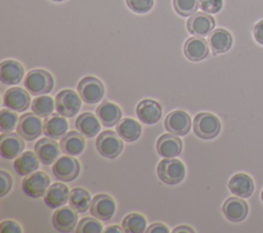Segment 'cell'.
<instances>
[{
  "instance_id": "6da1fadb",
  "label": "cell",
  "mask_w": 263,
  "mask_h": 233,
  "mask_svg": "<svg viewBox=\"0 0 263 233\" xmlns=\"http://www.w3.org/2000/svg\"><path fill=\"white\" fill-rule=\"evenodd\" d=\"M25 88L33 95L48 93L53 88L51 74L42 69H34L28 72L24 80Z\"/></svg>"
},
{
  "instance_id": "7a4b0ae2",
  "label": "cell",
  "mask_w": 263,
  "mask_h": 233,
  "mask_svg": "<svg viewBox=\"0 0 263 233\" xmlns=\"http://www.w3.org/2000/svg\"><path fill=\"white\" fill-rule=\"evenodd\" d=\"M157 176L161 182L167 185H177L184 180L185 166L183 162L175 158H164L157 165Z\"/></svg>"
},
{
  "instance_id": "3957f363",
  "label": "cell",
  "mask_w": 263,
  "mask_h": 233,
  "mask_svg": "<svg viewBox=\"0 0 263 233\" xmlns=\"http://www.w3.org/2000/svg\"><path fill=\"white\" fill-rule=\"evenodd\" d=\"M221 130V123L217 116L209 112H201L194 117L193 131L203 140H212L216 138Z\"/></svg>"
},
{
  "instance_id": "277c9868",
  "label": "cell",
  "mask_w": 263,
  "mask_h": 233,
  "mask_svg": "<svg viewBox=\"0 0 263 233\" xmlns=\"http://www.w3.org/2000/svg\"><path fill=\"white\" fill-rule=\"evenodd\" d=\"M96 148L98 152L106 158H116L123 149V143L114 131L106 130L99 134L96 140Z\"/></svg>"
},
{
  "instance_id": "5b68a950",
  "label": "cell",
  "mask_w": 263,
  "mask_h": 233,
  "mask_svg": "<svg viewBox=\"0 0 263 233\" xmlns=\"http://www.w3.org/2000/svg\"><path fill=\"white\" fill-rule=\"evenodd\" d=\"M81 100L86 104H97L104 96L105 88L101 80L92 76L82 78L77 85Z\"/></svg>"
},
{
  "instance_id": "8992f818",
  "label": "cell",
  "mask_w": 263,
  "mask_h": 233,
  "mask_svg": "<svg viewBox=\"0 0 263 233\" xmlns=\"http://www.w3.org/2000/svg\"><path fill=\"white\" fill-rule=\"evenodd\" d=\"M54 105L60 115L70 118L78 113L81 107V98L74 90L64 89L55 95Z\"/></svg>"
},
{
  "instance_id": "52a82bcc",
  "label": "cell",
  "mask_w": 263,
  "mask_h": 233,
  "mask_svg": "<svg viewBox=\"0 0 263 233\" xmlns=\"http://www.w3.org/2000/svg\"><path fill=\"white\" fill-rule=\"evenodd\" d=\"M16 130L24 140L33 141L43 131V124L39 116L34 112L25 113L20 117Z\"/></svg>"
},
{
  "instance_id": "ba28073f",
  "label": "cell",
  "mask_w": 263,
  "mask_h": 233,
  "mask_svg": "<svg viewBox=\"0 0 263 233\" xmlns=\"http://www.w3.org/2000/svg\"><path fill=\"white\" fill-rule=\"evenodd\" d=\"M50 184L49 177L43 171H34L22 182V188L29 197L37 198L45 194Z\"/></svg>"
},
{
  "instance_id": "9c48e42d",
  "label": "cell",
  "mask_w": 263,
  "mask_h": 233,
  "mask_svg": "<svg viewBox=\"0 0 263 233\" xmlns=\"http://www.w3.org/2000/svg\"><path fill=\"white\" fill-rule=\"evenodd\" d=\"M80 171V164L77 159L72 156H62L52 165L54 177L63 182H72Z\"/></svg>"
},
{
  "instance_id": "30bf717a",
  "label": "cell",
  "mask_w": 263,
  "mask_h": 233,
  "mask_svg": "<svg viewBox=\"0 0 263 233\" xmlns=\"http://www.w3.org/2000/svg\"><path fill=\"white\" fill-rule=\"evenodd\" d=\"M25 149L24 139L14 132H3L0 137V153L5 159H14Z\"/></svg>"
},
{
  "instance_id": "8fae6325",
  "label": "cell",
  "mask_w": 263,
  "mask_h": 233,
  "mask_svg": "<svg viewBox=\"0 0 263 233\" xmlns=\"http://www.w3.org/2000/svg\"><path fill=\"white\" fill-rule=\"evenodd\" d=\"M186 27L192 35L203 37L214 30L215 20L206 12H195L187 20Z\"/></svg>"
},
{
  "instance_id": "7c38bea8",
  "label": "cell",
  "mask_w": 263,
  "mask_h": 233,
  "mask_svg": "<svg viewBox=\"0 0 263 233\" xmlns=\"http://www.w3.org/2000/svg\"><path fill=\"white\" fill-rule=\"evenodd\" d=\"M116 210L114 199L108 194L96 195L90 204V213L98 220H110Z\"/></svg>"
},
{
  "instance_id": "4fadbf2b",
  "label": "cell",
  "mask_w": 263,
  "mask_h": 233,
  "mask_svg": "<svg viewBox=\"0 0 263 233\" xmlns=\"http://www.w3.org/2000/svg\"><path fill=\"white\" fill-rule=\"evenodd\" d=\"M164 126L165 129L173 134L185 135L191 128V119L186 112L176 110L168 113L164 121Z\"/></svg>"
},
{
  "instance_id": "5bb4252c",
  "label": "cell",
  "mask_w": 263,
  "mask_h": 233,
  "mask_svg": "<svg viewBox=\"0 0 263 233\" xmlns=\"http://www.w3.org/2000/svg\"><path fill=\"white\" fill-rule=\"evenodd\" d=\"M3 104L15 112H24L31 104L28 91L22 87L8 88L3 95Z\"/></svg>"
},
{
  "instance_id": "9a60e30c",
  "label": "cell",
  "mask_w": 263,
  "mask_h": 233,
  "mask_svg": "<svg viewBox=\"0 0 263 233\" xmlns=\"http://www.w3.org/2000/svg\"><path fill=\"white\" fill-rule=\"evenodd\" d=\"M136 113L140 121L151 125L157 123L160 120L162 115V108L158 102L146 99L138 104Z\"/></svg>"
},
{
  "instance_id": "2e32d148",
  "label": "cell",
  "mask_w": 263,
  "mask_h": 233,
  "mask_svg": "<svg viewBox=\"0 0 263 233\" xmlns=\"http://www.w3.org/2000/svg\"><path fill=\"white\" fill-rule=\"evenodd\" d=\"M52 225L60 232H72L76 227L78 215L71 206H64L52 215Z\"/></svg>"
},
{
  "instance_id": "e0dca14e",
  "label": "cell",
  "mask_w": 263,
  "mask_h": 233,
  "mask_svg": "<svg viewBox=\"0 0 263 233\" xmlns=\"http://www.w3.org/2000/svg\"><path fill=\"white\" fill-rule=\"evenodd\" d=\"M60 148L53 139L43 138L35 144V154L42 164L49 165L59 157Z\"/></svg>"
},
{
  "instance_id": "ac0fdd59",
  "label": "cell",
  "mask_w": 263,
  "mask_h": 233,
  "mask_svg": "<svg viewBox=\"0 0 263 233\" xmlns=\"http://www.w3.org/2000/svg\"><path fill=\"white\" fill-rule=\"evenodd\" d=\"M156 149L158 154L163 158H174L180 155L183 149V143L180 138L173 133H164L159 137Z\"/></svg>"
},
{
  "instance_id": "d6986e66",
  "label": "cell",
  "mask_w": 263,
  "mask_h": 233,
  "mask_svg": "<svg viewBox=\"0 0 263 233\" xmlns=\"http://www.w3.org/2000/svg\"><path fill=\"white\" fill-rule=\"evenodd\" d=\"M223 213L227 220L233 223L243 221L249 211L248 204L240 197H230L223 204Z\"/></svg>"
},
{
  "instance_id": "ffe728a7",
  "label": "cell",
  "mask_w": 263,
  "mask_h": 233,
  "mask_svg": "<svg viewBox=\"0 0 263 233\" xmlns=\"http://www.w3.org/2000/svg\"><path fill=\"white\" fill-rule=\"evenodd\" d=\"M68 129V122L66 118L59 113H52L45 117L43 121V133L50 139H62Z\"/></svg>"
},
{
  "instance_id": "44dd1931",
  "label": "cell",
  "mask_w": 263,
  "mask_h": 233,
  "mask_svg": "<svg viewBox=\"0 0 263 233\" xmlns=\"http://www.w3.org/2000/svg\"><path fill=\"white\" fill-rule=\"evenodd\" d=\"M209 43L201 37H190L185 41L184 54L191 62H199L209 55Z\"/></svg>"
},
{
  "instance_id": "7402d4cb",
  "label": "cell",
  "mask_w": 263,
  "mask_h": 233,
  "mask_svg": "<svg viewBox=\"0 0 263 233\" xmlns=\"http://www.w3.org/2000/svg\"><path fill=\"white\" fill-rule=\"evenodd\" d=\"M230 192L240 198H248L254 192V182L252 178L243 172L235 173L228 182Z\"/></svg>"
},
{
  "instance_id": "603a6c76",
  "label": "cell",
  "mask_w": 263,
  "mask_h": 233,
  "mask_svg": "<svg viewBox=\"0 0 263 233\" xmlns=\"http://www.w3.org/2000/svg\"><path fill=\"white\" fill-rule=\"evenodd\" d=\"M24 77V67L14 60H5L0 64V80L3 84L18 83Z\"/></svg>"
},
{
  "instance_id": "cb8c5ba5",
  "label": "cell",
  "mask_w": 263,
  "mask_h": 233,
  "mask_svg": "<svg viewBox=\"0 0 263 233\" xmlns=\"http://www.w3.org/2000/svg\"><path fill=\"white\" fill-rule=\"evenodd\" d=\"M232 42L233 40L231 34L225 29L218 28L209 34L208 43L214 54L228 51L232 46Z\"/></svg>"
},
{
  "instance_id": "d4e9b609",
  "label": "cell",
  "mask_w": 263,
  "mask_h": 233,
  "mask_svg": "<svg viewBox=\"0 0 263 233\" xmlns=\"http://www.w3.org/2000/svg\"><path fill=\"white\" fill-rule=\"evenodd\" d=\"M69 189L62 183H54L48 187L44 194V203L50 208H58L69 201Z\"/></svg>"
},
{
  "instance_id": "484cf974",
  "label": "cell",
  "mask_w": 263,
  "mask_h": 233,
  "mask_svg": "<svg viewBox=\"0 0 263 233\" xmlns=\"http://www.w3.org/2000/svg\"><path fill=\"white\" fill-rule=\"evenodd\" d=\"M60 147L64 154L77 156L81 154L85 148L84 137L80 132L74 130L69 131L61 139Z\"/></svg>"
},
{
  "instance_id": "4316f807",
  "label": "cell",
  "mask_w": 263,
  "mask_h": 233,
  "mask_svg": "<svg viewBox=\"0 0 263 233\" xmlns=\"http://www.w3.org/2000/svg\"><path fill=\"white\" fill-rule=\"evenodd\" d=\"M97 116L101 123L106 127L114 126L121 119L122 113L120 108L110 102L104 101L99 107L96 109Z\"/></svg>"
},
{
  "instance_id": "83f0119b",
  "label": "cell",
  "mask_w": 263,
  "mask_h": 233,
  "mask_svg": "<svg viewBox=\"0 0 263 233\" xmlns=\"http://www.w3.org/2000/svg\"><path fill=\"white\" fill-rule=\"evenodd\" d=\"M76 129L84 137V138H93L98 134L101 129L100 122L98 118L90 112H84L80 114L75 122Z\"/></svg>"
},
{
  "instance_id": "f1b7e54d",
  "label": "cell",
  "mask_w": 263,
  "mask_h": 233,
  "mask_svg": "<svg viewBox=\"0 0 263 233\" xmlns=\"http://www.w3.org/2000/svg\"><path fill=\"white\" fill-rule=\"evenodd\" d=\"M116 131L123 141L132 143L140 138L142 133V127L138 121L132 118H123L118 122Z\"/></svg>"
},
{
  "instance_id": "f546056e",
  "label": "cell",
  "mask_w": 263,
  "mask_h": 233,
  "mask_svg": "<svg viewBox=\"0 0 263 233\" xmlns=\"http://www.w3.org/2000/svg\"><path fill=\"white\" fill-rule=\"evenodd\" d=\"M39 159L32 151L22 153L13 162V167L20 176H28L39 167Z\"/></svg>"
},
{
  "instance_id": "4dcf8cb0",
  "label": "cell",
  "mask_w": 263,
  "mask_h": 233,
  "mask_svg": "<svg viewBox=\"0 0 263 233\" xmlns=\"http://www.w3.org/2000/svg\"><path fill=\"white\" fill-rule=\"evenodd\" d=\"M69 204L73 209L78 212L86 211L91 204L88 191L83 188H73L70 191Z\"/></svg>"
},
{
  "instance_id": "1f68e13d",
  "label": "cell",
  "mask_w": 263,
  "mask_h": 233,
  "mask_svg": "<svg viewBox=\"0 0 263 233\" xmlns=\"http://www.w3.org/2000/svg\"><path fill=\"white\" fill-rule=\"evenodd\" d=\"M122 228L126 233H143L147 229V221L140 213H129L123 219Z\"/></svg>"
},
{
  "instance_id": "d6a6232c",
  "label": "cell",
  "mask_w": 263,
  "mask_h": 233,
  "mask_svg": "<svg viewBox=\"0 0 263 233\" xmlns=\"http://www.w3.org/2000/svg\"><path fill=\"white\" fill-rule=\"evenodd\" d=\"M54 103L51 96L41 95L37 96L32 102V111L39 117H47L52 114Z\"/></svg>"
},
{
  "instance_id": "836d02e7",
  "label": "cell",
  "mask_w": 263,
  "mask_h": 233,
  "mask_svg": "<svg viewBox=\"0 0 263 233\" xmlns=\"http://www.w3.org/2000/svg\"><path fill=\"white\" fill-rule=\"evenodd\" d=\"M18 117L13 110L10 109H2L0 111V129L2 132H11L17 121Z\"/></svg>"
},
{
  "instance_id": "e575fe53",
  "label": "cell",
  "mask_w": 263,
  "mask_h": 233,
  "mask_svg": "<svg viewBox=\"0 0 263 233\" xmlns=\"http://www.w3.org/2000/svg\"><path fill=\"white\" fill-rule=\"evenodd\" d=\"M176 12L182 16H190L199 7L198 0H173Z\"/></svg>"
},
{
  "instance_id": "d590c367",
  "label": "cell",
  "mask_w": 263,
  "mask_h": 233,
  "mask_svg": "<svg viewBox=\"0 0 263 233\" xmlns=\"http://www.w3.org/2000/svg\"><path fill=\"white\" fill-rule=\"evenodd\" d=\"M102 231V224L91 218H83L76 228L77 233H101Z\"/></svg>"
},
{
  "instance_id": "8d00e7d4",
  "label": "cell",
  "mask_w": 263,
  "mask_h": 233,
  "mask_svg": "<svg viewBox=\"0 0 263 233\" xmlns=\"http://www.w3.org/2000/svg\"><path fill=\"white\" fill-rule=\"evenodd\" d=\"M127 7L136 13H147L151 10L154 0H125Z\"/></svg>"
},
{
  "instance_id": "74e56055",
  "label": "cell",
  "mask_w": 263,
  "mask_h": 233,
  "mask_svg": "<svg viewBox=\"0 0 263 233\" xmlns=\"http://www.w3.org/2000/svg\"><path fill=\"white\" fill-rule=\"evenodd\" d=\"M199 8L210 14L218 13L223 7V0H198Z\"/></svg>"
},
{
  "instance_id": "f35d334b",
  "label": "cell",
  "mask_w": 263,
  "mask_h": 233,
  "mask_svg": "<svg viewBox=\"0 0 263 233\" xmlns=\"http://www.w3.org/2000/svg\"><path fill=\"white\" fill-rule=\"evenodd\" d=\"M12 187V178L5 170L0 171V196H5Z\"/></svg>"
},
{
  "instance_id": "ab89813d",
  "label": "cell",
  "mask_w": 263,
  "mask_h": 233,
  "mask_svg": "<svg viewBox=\"0 0 263 233\" xmlns=\"http://www.w3.org/2000/svg\"><path fill=\"white\" fill-rule=\"evenodd\" d=\"M22 227L14 221H3L0 224V232L2 233H22Z\"/></svg>"
},
{
  "instance_id": "60d3db41",
  "label": "cell",
  "mask_w": 263,
  "mask_h": 233,
  "mask_svg": "<svg viewBox=\"0 0 263 233\" xmlns=\"http://www.w3.org/2000/svg\"><path fill=\"white\" fill-rule=\"evenodd\" d=\"M146 233H168L170 229L167 228V226H165L164 224L161 223H154L151 224L145 231Z\"/></svg>"
},
{
  "instance_id": "b9f144b4",
  "label": "cell",
  "mask_w": 263,
  "mask_h": 233,
  "mask_svg": "<svg viewBox=\"0 0 263 233\" xmlns=\"http://www.w3.org/2000/svg\"><path fill=\"white\" fill-rule=\"evenodd\" d=\"M254 38L255 40L263 45V20L259 21L254 27Z\"/></svg>"
},
{
  "instance_id": "7bdbcfd3",
  "label": "cell",
  "mask_w": 263,
  "mask_h": 233,
  "mask_svg": "<svg viewBox=\"0 0 263 233\" xmlns=\"http://www.w3.org/2000/svg\"><path fill=\"white\" fill-rule=\"evenodd\" d=\"M124 230L123 228L120 229L119 226H109L105 229V233H122Z\"/></svg>"
},
{
  "instance_id": "ee69618b",
  "label": "cell",
  "mask_w": 263,
  "mask_h": 233,
  "mask_svg": "<svg viewBox=\"0 0 263 233\" xmlns=\"http://www.w3.org/2000/svg\"><path fill=\"white\" fill-rule=\"evenodd\" d=\"M173 232H175V233H177V232H190V233H194V230L191 227H189V226H178V227H176L173 230Z\"/></svg>"
},
{
  "instance_id": "f6af8a7d",
  "label": "cell",
  "mask_w": 263,
  "mask_h": 233,
  "mask_svg": "<svg viewBox=\"0 0 263 233\" xmlns=\"http://www.w3.org/2000/svg\"><path fill=\"white\" fill-rule=\"evenodd\" d=\"M261 200L263 202V189H262V192H261Z\"/></svg>"
},
{
  "instance_id": "bcb514c9",
  "label": "cell",
  "mask_w": 263,
  "mask_h": 233,
  "mask_svg": "<svg viewBox=\"0 0 263 233\" xmlns=\"http://www.w3.org/2000/svg\"><path fill=\"white\" fill-rule=\"evenodd\" d=\"M53 2H62V1H65V0H51Z\"/></svg>"
}]
</instances>
